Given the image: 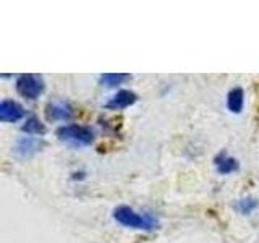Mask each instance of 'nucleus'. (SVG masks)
Wrapping results in <instances>:
<instances>
[{"mask_svg":"<svg viewBox=\"0 0 259 243\" xmlns=\"http://www.w3.org/2000/svg\"><path fill=\"white\" fill-rule=\"evenodd\" d=\"M113 219L121 225L140 230H154L157 227V221L151 214H140L128 206H118L113 211Z\"/></svg>","mask_w":259,"mask_h":243,"instance_id":"nucleus-1","label":"nucleus"},{"mask_svg":"<svg viewBox=\"0 0 259 243\" xmlns=\"http://www.w3.org/2000/svg\"><path fill=\"white\" fill-rule=\"evenodd\" d=\"M59 140L75 144V146H88L94 141V133L86 127L81 125H67L57 130Z\"/></svg>","mask_w":259,"mask_h":243,"instance_id":"nucleus-2","label":"nucleus"},{"mask_svg":"<svg viewBox=\"0 0 259 243\" xmlns=\"http://www.w3.org/2000/svg\"><path fill=\"white\" fill-rule=\"evenodd\" d=\"M16 91L26 99H37L44 91V81L39 75H21L16 81Z\"/></svg>","mask_w":259,"mask_h":243,"instance_id":"nucleus-3","label":"nucleus"},{"mask_svg":"<svg viewBox=\"0 0 259 243\" xmlns=\"http://www.w3.org/2000/svg\"><path fill=\"white\" fill-rule=\"evenodd\" d=\"M73 115V110L70 107L68 102L63 101H55V102H49L46 107V117L49 122H57V120H70Z\"/></svg>","mask_w":259,"mask_h":243,"instance_id":"nucleus-4","label":"nucleus"},{"mask_svg":"<svg viewBox=\"0 0 259 243\" xmlns=\"http://www.w3.org/2000/svg\"><path fill=\"white\" fill-rule=\"evenodd\" d=\"M138 99V96L133 91H128V89H121L113 97H110V101L105 104V109L110 110H121L126 109L130 105H133Z\"/></svg>","mask_w":259,"mask_h":243,"instance_id":"nucleus-5","label":"nucleus"},{"mask_svg":"<svg viewBox=\"0 0 259 243\" xmlns=\"http://www.w3.org/2000/svg\"><path fill=\"white\" fill-rule=\"evenodd\" d=\"M24 115V109L15 101H2L0 104V120L2 122H18Z\"/></svg>","mask_w":259,"mask_h":243,"instance_id":"nucleus-6","label":"nucleus"},{"mask_svg":"<svg viewBox=\"0 0 259 243\" xmlns=\"http://www.w3.org/2000/svg\"><path fill=\"white\" fill-rule=\"evenodd\" d=\"M243 102H245V94H243L241 88H235L229 93L227 97V105H229L230 112L233 113H240L243 110Z\"/></svg>","mask_w":259,"mask_h":243,"instance_id":"nucleus-7","label":"nucleus"},{"mask_svg":"<svg viewBox=\"0 0 259 243\" xmlns=\"http://www.w3.org/2000/svg\"><path fill=\"white\" fill-rule=\"evenodd\" d=\"M39 148H40V143L37 140H32V138H29V136H24L18 141V144H16V152L21 154V156H31V154L39 151Z\"/></svg>","mask_w":259,"mask_h":243,"instance_id":"nucleus-8","label":"nucleus"},{"mask_svg":"<svg viewBox=\"0 0 259 243\" xmlns=\"http://www.w3.org/2000/svg\"><path fill=\"white\" fill-rule=\"evenodd\" d=\"M215 167L219 170V174H230L233 172V170L238 169V162L232 159V157H227L225 154H222V156H219L215 159Z\"/></svg>","mask_w":259,"mask_h":243,"instance_id":"nucleus-9","label":"nucleus"},{"mask_svg":"<svg viewBox=\"0 0 259 243\" xmlns=\"http://www.w3.org/2000/svg\"><path fill=\"white\" fill-rule=\"evenodd\" d=\"M21 130L28 135H44L46 133V127L37 117H29L26 122H24Z\"/></svg>","mask_w":259,"mask_h":243,"instance_id":"nucleus-10","label":"nucleus"},{"mask_svg":"<svg viewBox=\"0 0 259 243\" xmlns=\"http://www.w3.org/2000/svg\"><path fill=\"white\" fill-rule=\"evenodd\" d=\"M130 79V75H123V73H105L99 78V83L102 86H107V88H113V86H118L120 83Z\"/></svg>","mask_w":259,"mask_h":243,"instance_id":"nucleus-11","label":"nucleus"},{"mask_svg":"<svg viewBox=\"0 0 259 243\" xmlns=\"http://www.w3.org/2000/svg\"><path fill=\"white\" fill-rule=\"evenodd\" d=\"M257 206V202L254 201V199H241L240 202H238V208H240V211L241 213H249L251 209H254Z\"/></svg>","mask_w":259,"mask_h":243,"instance_id":"nucleus-12","label":"nucleus"}]
</instances>
